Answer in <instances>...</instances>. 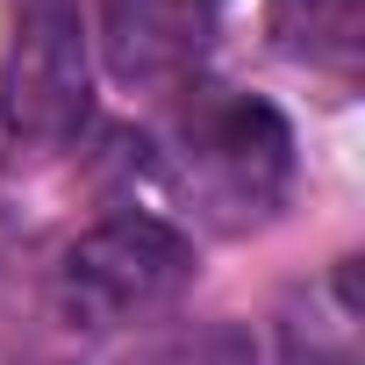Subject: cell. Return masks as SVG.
Masks as SVG:
<instances>
[{"label":"cell","instance_id":"cell-1","mask_svg":"<svg viewBox=\"0 0 365 365\" xmlns=\"http://www.w3.org/2000/svg\"><path fill=\"white\" fill-rule=\"evenodd\" d=\"M165 158L172 179L215 230H258L294 179V129L279 122V108L230 93V86H201L165 129Z\"/></svg>","mask_w":365,"mask_h":365},{"label":"cell","instance_id":"cell-2","mask_svg":"<svg viewBox=\"0 0 365 365\" xmlns=\"http://www.w3.org/2000/svg\"><path fill=\"white\" fill-rule=\"evenodd\" d=\"M194 279V251L158 215H108L58 258V315L72 329H122L158 315Z\"/></svg>","mask_w":365,"mask_h":365},{"label":"cell","instance_id":"cell-3","mask_svg":"<svg viewBox=\"0 0 365 365\" xmlns=\"http://www.w3.org/2000/svg\"><path fill=\"white\" fill-rule=\"evenodd\" d=\"M86 29L72 0H29L15 22V51H8V79H0V108L8 122L36 143H58L86 122Z\"/></svg>","mask_w":365,"mask_h":365},{"label":"cell","instance_id":"cell-4","mask_svg":"<svg viewBox=\"0 0 365 365\" xmlns=\"http://www.w3.org/2000/svg\"><path fill=\"white\" fill-rule=\"evenodd\" d=\"M215 43V0H108L101 51L122 86H172Z\"/></svg>","mask_w":365,"mask_h":365},{"label":"cell","instance_id":"cell-5","mask_svg":"<svg viewBox=\"0 0 365 365\" xmlns=\"http://www.w3.org/2000/svg\"><path fill=\"white\" fill-rule=\"evenodd\" d=\"M272 36L287 58L351 72L365 43V0H272Z\"/></svg>","mask_w":365,"mask_h":365},{"label":"cell","instance_id":"cell-6","mask_svg":"<svg viewBox=\"0 0 365 365\" xmlns=\"http://www.w3.org/2000/svg\"><path fill=\"white\" fill-rule=\"evenodd\" d=\"M122 365H258V344L244 322H179V329L136 344Z\"/></svg>","mask_w":365,"mask_h":365}]
</instances>
